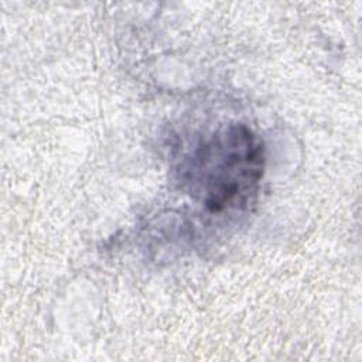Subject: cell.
<instances>
[{
	"label": "cell",
	"mask_w": 362,
	"mask_h": 362,
	"mask_svg": "<svg viewBox=\"0 0 362 362\" xmlns=\"http://www.w3.org/2000/svg\"><path fill=\"white\" fill-rule=\"evenodd\" d=\"M263 144L243 124L214 134L201 143L182 168L211 212L242 206L256 191L263 174Z\"/></svg>",
	"instance_id": "6da1fadb"
}]
</instances>
